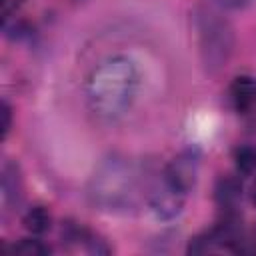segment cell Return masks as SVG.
Here are the masks:
<instances>
[{"label":"cell","instance_id":"6da1fadb","mask_svg":"<svg viewBox=\"0 0 256 256\" xmlns=\"http://www.w3.org/2000/svg\"><path fill=\"white\" fill-rule=\"evenodd\" d=\"M140 90V68L124 54L100 60L86 78V102L90 112L106 122L122 118L136 102Z\"/></svg>","mask_w":256,"mask_h":256},{"label":"cell","instance_id":"7a4b0ae2","mask_svg":"<svg viewBox=\"0 0 256 256\" xmlns=\"http://www.w3.org/2000/svg\"><path fill=\"white\" fill-rule=\"evenodd\" d=\"M140 196H144V178L122 156L102 160L88 182L90 202L104 212H126L136 206Z\"/></svg>","mask_w":256,"mask_h":256},{"label":"cell","instance_id":"3957f363","mask_svg":"<svg viewBox=\"0 0 256 256\" xmlns=\"http://www.w3.org/2000/svg\"><path fill=\"white\" fill-rule=\"evenodd\" d=\"M194 26L206 70L212 74L220 72L228 64L234 50L232 26L212 8H198L194 14Z\"/></svg>","mask_w":256,"mask_h":256},{"label":"cell","instance_id":"277c9868","mask_svg":"<svg viewBox=\"0 0 256 256\" xmlns=\"http://www.w3.org/2000/svg\"><path fill=\"white\" fill-rule=\"evenodd\" d=\"M144 198L150 212L160 220L176 218L184 206V194L172 188L162 172L152 174V178H144Z\"/></svg>","mask_w":256,"mask_h":256},{"label":"cell","instance_id":"5b68a950","mask_svg":"<svg viewBox=\"0 0 256 256\" xmlns=\"http://www.w3.org/2000/svg\"><path fill=\"white\" fill-rule=\"evenodd\" d=\"M198 170H200V154L196 150H184L164 166L162 174L172 188H176L180 194L186 196L196 186Z\"/></svg>","mask_w":256,"mask_h":256},{"label":"cell","instance_id":"8992f818","mask_svg":"<svg viewBox=\"0 0 256 256\" xmlns=\"http://www.w3.org/2000/svg\"><path fill=\"white\" fill-rule=\"evenodd\" d=\"M62 240L66 242L68 248L86 252V254H110V246L106 244L104 238H100L96 232H92L86 226L78 224H66L62 230Z\"/></svg>","mask_w":256,"mask_h":256},{"label":"cell","instance_id":"52a82bcc","mask_svg":"<svg viewBox=\"0 0 256 256\" xmlns=\"http://www.w3.org/2000/svg\"><path fill=\"white\" fill-rule=\"evenodd\" d=\"M230 102L240 114H250L256 110V78L236 76L228 88Z\"/></svg>","mask_w":256,"mask_h":256},{"label":"cell","instance_id":"ba28073f","mask_svg":"<svg viewBox=\"0 0 256 256\" xmlns=\"http://www.w3.org/2000/svg\"><path fill=\"white\" fill-rule=\"evenodd\" d=\"M214 200L222 212H238L242 202V182L236 176H220L214 186Z\"/></svg>","mask_w":256,"mask_h":256},{"label":"cell","instance_id":"9c48e42d","mask_svg":"<svg viewBox=\"0 0 256 256\" xmlns=\"http://www.w3.org/2000/svg\"><path fill=\"white\" fill-rule=\"evenodd\" d=\"M24 196V182L18 164L6 160L2 164V202L6 208H14L20 204Z\"/></svg>","mask_w":256,"mask_h":256},{"label":"cell","instance_id":"30bf717a","mask_svg":"<svg viewBox=\"0 0 256 256\" xmlns=\"http://www.w3.org/2000/svg\"><path fill=\"white\" fill-rule=\"evenodd\" d=\"M22 224L32 234H44L52 224V216L44 206H32V208H28L24 212Z\"/></svg>","mask_w":256,"mask_h":256},{"label":"cell","instance_id":"8fae6325","mask_svg":"<svg viewBox=\"0 0 256 256\" xmlns=\"http://www.w3.org/2000/svg\"><path fill=\"white\" fill-rule=\"evenodd\" d=\"M234 162L240 174L250 176L256 172V144H242L234 150Z\"/></svg>","mask_w":256,"mask_h":256},{"label":"cell","instance_id":"7c38bea8","mask_svg":"<svg viewBox=\"0 0 256 256\" xmlns=\"http://www.w3.org/2000/svg\"><path fill=\"white\" fill-rule=\"evenodd\" d=\"M10 252L12 254H18V256H44V254L50 252V246L44 244L38 238H24V240L12 244Z\"/></svg>","mask_w":256,"mask_h":256},{"label":"cell","instance_id":"4fadbf2b","mask_svg":"<svg viewBox=\"0 0 256 256\" xmlns=\"http://www.w3.org/2000/svg\"><path fill=\"white\" fill-rule=\"evenodd\" d=\"M2 138L8 136V130H10V124H12V108L8 106V102L4 100L2 102Z\"/></svg>","mask_w":256,"mask_h":256},{"label":"cell","instance_id":"5bb4252c","mask_svg":"<svg viewBox=\"0 0 256 256\" xmlns=\"http://www.w3.org/2000/svg\"><path fill=\"white\" fill-rule=\"evenodd\" d=\"M218 6H222V8H230V10H238V8H244V6H248L252 0H214Z\"/></svg>","mask_w":256,"mask_h":256},{"label":"cell","instance_id":"9a60e30c","mask_svg":"<svg viewBox=\"0 0 256 256\" xmlns=\"http://www.w3.org/2000/svg\"><path fill=\"white\" fill-rule=\"evenodd\" d=\"M252 200H254V204H256V180H254V184H252Z\"/></svg>","mask_w":256,"mask_h":256}]
</instances>
